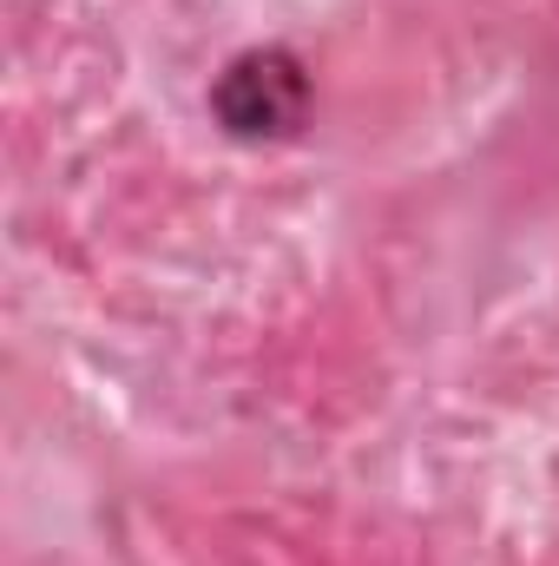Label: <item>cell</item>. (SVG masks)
<instances>
[{"label":"cell","mask_w":559,"mask_h":566,"mask_svg":"<svg viewBox=\"0 0 559 566\" xmlns=\"http://www.w3.org/2000/svg\"><path fill=\"white\" fill-rule=\"evenodd\" d=\"M204 113L231 145H289L316 119V73L283 40L238 46L204 86Z\"/></svg>","instance_id":"cell-1"}]
</instances>
